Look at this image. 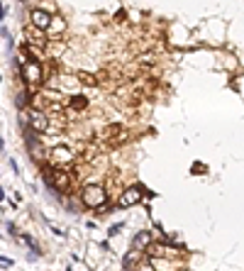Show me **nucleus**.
I'll use <instances>...</instances> for the list:
<instances>
[{
	"label": "nucleus",
	"mask_w": 244,
	"mask_h": 271,
	"mask_svg": "<svg viewBox=\"0 0 244 271\" xmlns=\"http://www.w3.org/2000/svg\"><path fill=\"white\" fill-rule=\"evenodd\" d=\"M22 125H25V127L30 125V130L39 132V135H44V132H49V127H52V118H49L44 110L30 108V110L22 115Z\"/></svg>",
	"instance_id": "nucleus-3"
},
{
	"label": "nucleus",
	"mask_w": 244,
	"mask_h": 271,
	"mask_svg": "<svg viewBox=\"0 0 244 271\" xmlns=\"http://www.w3.org/2000/svg\"><path fill=\"white\" fill-rule=\"evenodd\" d=\"M63 49H66V44L59 42V39H49V44H47V54L52 59H59L61 54H63Z\"/></svg>",
	"instance_id": "nucleus-10"
},
{
	"label": "nucleus",
	"mask_w": 244,
	"mask_h": 271,
	"mask_svg": "<svg viewBox=\"0 0 244 271\" xmlns=\"http://www.w3.org/2000/svg\"><path fill=\"white\" fill-rule=\"evenodd\" d=\"M122 127L120 125H110V127H105V137H115V135H120Z\"/></svg>",
	"instance_id": "nucleus-13"
},
{
	"label": "nucleus",
	"mask_w": 244,
	"mask_h": 271,
	"mask_svg": "<svg viewBox=\"0 0 244 271\" xmlns=\"http://www.w3.org/2000/svg\"><path fill=\"white\" fill-rule=\"evenodd\" d=\"M17 68H20V78L25 81L27 90H34L42 81H44V68L37 59H27V57H17Z\"/></svg>",
	"instance_id": "nucleus-1"
},
{
	"label": "nucleus",
	"mask_w": 244,
	"mask_h": 271,
	"mask_svg": "<svg viewBox=\"0 0 244 271\" xmlns=\"http://www.w3.org/2000/svg\"><path fill=\"white\" fill-rule=\"evenodd\" d=\"M137 203H142V188H139V186L124 188L122 196H120V201H118L120 208H132V205H137Z\"/></svg>",
	"instance_id": "nucleus-5"
},
{
	"label": "nucleus",
	"mask_w": 244,
	"mask_h": 271,
	"mask_svg": "<svg viewBox=\"0 0 244 271\" xmlns=\"http://www.w3.org/2000/svg\"><path fill=\"white\" fill-rule=\"evenodd\" d=\"M149 247H152V232H149V230H142V232L134 235V240H132V249H134V252L147 254Z\"/></svg>",
	"instance_id": "nucleus-8"
},
{
	"label": "nucleus",
	"mask_w": 244,
	"mask_h": 271,
	"mask_svg": "<svg viewBox=\"0 0 244 271\" xmlns=\"http://www.w3.org/2000/svg\"><path fill=\"white\" fill-rule=\"evenodd\" d=\"M122 227H124V225H122V222H118V225H113V227H110V230H108V237H115V235H118V232H120Z\"/></svg>",
	"instance_id": "nucleus-14"
},
{
	"label": "nucleus",
	"mask_w": 244,
	"mask_h": 271,
	"mask_svg": "<svg viewBox=\"0 0 244 271\" xmlns=\"http://www.w3.org/2000/svg\"><path fill=\"white\" fill-rule=\"evenodd\" d=\"M68 108H71V110H86V108H88V98H83V95H73V98L68 100Z\"/></svg>",
	"instance_id": "nucleus-11"
},
{
	"label": "nucleus",
	"mask_w": 244,
	"mask_h": 271,
	"mask_svg": "<svg viewBox=\"0 0 244 271\" xmlns=\"http://www.w3.org/2000/svg\"><path fill=\"white\" fill-rule=\"evenodd\" d=\"M49 159H52L57 166H68V164L73 161V149H68V147H63V144H57L54 149L49 151Z\"/></svg>",
	"instance_id": "nucleus-7"
},
{
	"label": "nucleus",
	"mask_w": 244,
	"mask_h": 271,
	"mask_svg": "<svg viewBox=\"0 0 244 271\" xmlns=\"http://www.w3.org/2000/svg\"><path fill=\"white\" fill-rule=\"evenodd\" d=\"M44 183H47L49 188L59 191V193H66V191L71 188V174L63 171V169H54L52 174H44Z\"/></svg>",
	"instance_id": "nucleus-4"
},
{
	"label": "nucleus",
	"mask_w": 244,
	"mask_h": 271,
	"mask_svg": "<svg viewBox=\"0 0 244 271\" xmlns=\"http://www.w3.org/2000/svg\"><path fill=\"white\" fill-rule=\"evenodd\" d=\"M66 32V20L61 17V15H54L52 17V25H49V30H47V34L49 37H61Z\"/></svg>",
	"instance_id": "nucleus-9"
},
{
	"label": "nucleus",
	"mask_w": 244,
	"mask_h": 271,
	"mask_svg": "<svg viewBox=\"0 0 244 271\" xmlns=\"http://www.w3.org/2000/svg\"><path fill=\"white\" fill-rule=\"evenodd\" d=\"M52 17H54V15H49L47 10L34 7V10L30 12V25H32V27H37V30L47 32V30H49V25H52Z\"/></svg>",
	"instance_id": "nucleus-6"
},
{
	"label": "nucleus",
	"mask_w": 244,
	"mask_h": 271,
	"mask_svg": "<svg viewBox=\"0 0 244 271\" xmlns=\"http://www.w3.org/2000/svg\"><path fill=\"white\" fill-rule=\"evenodd\" d=\"M105 201H108V191L100 186V183H86L83 188H81V203L86 205V208H103L105 205Z\"/></svg>",
	"instance_id": "nucleus-2"
},
{
	"label": "nucleus",
	"mask_w": 244,
	"mask_h": 271,
	"mask_svg": "<svg viewBox=\"0 0 244 271\" xmlns=\"http://www.w3.org/2000/svg\"><path fill=\"white\" fill-rule=\"evenodd\" d=\"M78 81H81V83H88V86H95V83H98L95 76H91V73H78Z\"/></svg>",
	"instance_id": "nucleus-12"
}]
</instances>
